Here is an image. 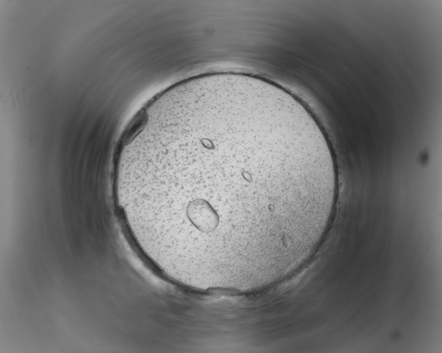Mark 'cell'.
I'll use <instances>...</instances> for the list:
<instances>
[{"mask_svg": "<svg viewBox=\"0 0 442 353\" xmlns=\"http://www.w3.org/2000/svg\"><path fill=\"white\" fill-rule=\"evenodd\" d=\"M119 205L169 265L197 279L267 273L330 221L336 155L297 97L266 78L196 77L162 95L124 141Z\"/></svg>", "mask_w": 442, "mask_h": 353, "instance_id": "cell-1", "label": "cell"}]
</instances>
